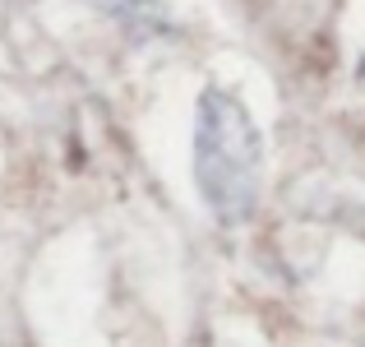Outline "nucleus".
<instances>
[{"label":"nucleus","instance_id":"nucleus-2","mask_svg":"<svg viewBox=\"0 0 365 347\" xmlns=\"http://www.w3.org/2000/svg\"><path fill=\"white\" fill-rule=\"evenodd\" d=\"M361 79H365V61H361Z\"/></svg>","mask_w":365,"mask_h":347},{"label":"nucleus","instance_id":"nucleus-1","mask_svg":"<svg viewBox=\"0 0 365 347\" xmlns=\"http://www.w3.org/2000/svg\"><path fill=\"white\" fill-rule=\"evenodd\" d=\"M195 186L222 227L255 218L264 190V139L236 93L208 84L195 107Z\"/></svg>","mask_w":365,"mask_h":347}]
</instances>
